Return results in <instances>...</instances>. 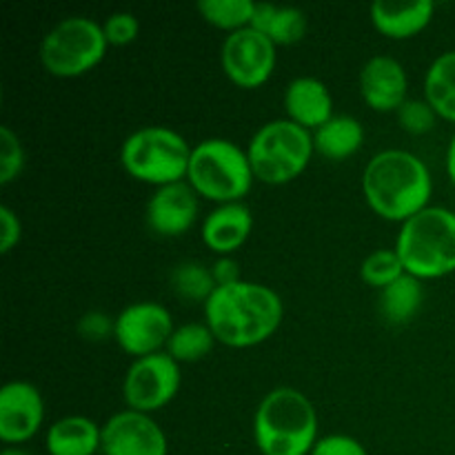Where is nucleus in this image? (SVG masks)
I'll return each instance as SVG.
<instances>
[{
	"label": "nucleus",
	"instance_id": "f257e3e1",
	"mask_svg": "<svg viewBox=\"0 0 455 455\" xmlns=\"http://www.w3.org/2000/svg\"><path fill=\"white\" fill-rule=\"evenodd\" d=\"M284 307L274 289L258 283L216 287L204 302V320L218 342L247 349L269 340L283 323Z\"/></svg>",
	"mask_w": 455,
	"mask_h": 455
},
{
	"label": "nucleus",
	"instance_id": "f03ea898",
	"mask_svg": "<svg viewBox=\"0 0 455 455\" xmlns=\"http://www.w3.org/2000/svg\"><path fill=\"white\" fill-rule=\"evenodd\" d=\"M363 191L373 213L404 225L429 207L434 182L418 156L404 149H387L373 156L364 167Z\"/></svg>",
	"mask_w": 455,
	"mask_h": 455
},
{
	"label": "nucleus",
	"instance_id": "7ed1b4c3",
	"mask_svg": "<svg viewBox=\"0 0 455 455\" xmlns=\"http://www.w3.org/2000/svg\"><path fill=\"white\" fill-rule=\"evenodd\" d=\"M253 438L262 455H309L318 443V413L300 391L278 387L258 404Z\"/></svg>",
	"mask_w": 455,
	"mask_h": 455
},
{
	"label": "nucleus",
	"instance_id": "20e7f679",
	"mask_svg": "<svg viewBox=\"0 0 455 455\" xmlns=\"http://www.w3.org/2000/svg\"><path fill=\"white\" fill-rule=\"evenodd\" d=\"M404 271L418 280L443 278L455 271V213L427 207L409 218L395 240Z\"/></svg>",
	"mask_w": 455,
	"mask_h": 455
},
{
	"label": "nucleus",
	"instance_id": "39448f33",
	"mask_svg": "<svg viewBox=\"0 0 455 455\" xmlns=\"http://www.w3.org/2000/svg\"><path fill=\"white\" fill-rule=\"evenodd\" d=\"M253 169L247 151L225 138H209L191 151L187 182L203 198L213 203H240L253 185Z\"/></svg>",
	"mask_w": 455,
	"mask_h": 455
},
{
	"label": "nucleus",
	"instance_id": "423d86ee",
	"mask_svg": "<svg viewBox=\"0 0 455 455\" xmlns=\"http://www.w3.org/2000/svg\"><path fill=\"white\" fill-rule=\"evenodd\" d=\"M191 147L169 127H142L133 132L120 149L124 172L147 185L164 187L182 182L189 172Z\"/></svg>",
	"mask_w": 455,
	"mask_h": 455
},
{
	"label": "nucleus",
	"instance_id": "0eeeda50",
	"mask_svg": "<svg viewBox=\"0 0 455 455\" xmlns=\"http://www.w3.org/2000/svg\"><path fill=\"white\" fill-rule=\"evenodd\" d=\"M314 133L291 120H271L253 133L249 163L256 180L284 185L300 176L314 156Z\"/></svg>",
	"mask_w": 455,
	"mask_h": 455
},
{
	"label": "nucleus",
	"instance_id": "6e6552de",
	"mask_svg": "<svg viewBox=\"0 0 455 455\" xmlns=\"http://www.w3.org/2000/svg\"><path fill=\"white\" fill-rule=\"evenodd\" d=\"M107 38L100 22L84 16H71L58 22L43 38L40 60L58 78H78L92 71L105 58Z\"/></svg>",
	"mask_w": 455,
	"mask_h": 455
},
{
	"label": "nucleus",
	"instance_id": "1a4fd4ad",
	"mask_svg": "<svg viewBox=\"0 0 455 455\" xmlns=\"http://www.w3.org/2000/svg\"><path fill=\"white\" fill-rule=\"evenodd\" d=\"M180 389V364L169 354L138 358L123 382L124 403L132 411L154 413L167 407Z\"/></svg>",
	"mask_w": 455,
	"mask_h": 455
},
{
	"label": "nucleus",
	"instance_id": "9d476101",
	"mask_svg": "<svg viewBox=\"0 0 455 455\" xmlns=\"http://www.w3.org/2000/svg\"><path fill=\"white\" fill-rule=\"evenodd\" d=\"M220 62L231 83L244 89H256L274 74L275 44L253 27H244L227 36Z\"/></svg>",
	"mask_w": 455,
	"mask_h": 455
},
{
	"label": "nucleus",
	"instance_id": "9b49d317",
	"mask_svg": "<svg viewBox=\"0 0 455 455\" xmlns=\"http://www.w3.org/2000/svg\"><path fill=\"white\" fill-rule=\"evenodd\" d=\"M173 329V318L158 302H133L124 307L116 318L114 338L120 349L129 355L145 358V355L160 354L163 345H167Z\"/></svg>",
	"mask_w": 455,
	"mask_h": 455
},
{
	"label": "nucleus",
	"instance_id": "f8f14e48",
	"mask_svg": "<svg viewBox=\"0 0 455 455\" xmlns=\"http://www.w3.org/2000/svg\"><path fill=\"white\" fill-rule=\"evenodd\" d=\"M105 455H167V435L158 422L140 411H120L102 427Z\"/></svg>",
	"mask_w": 455,
	"mask_h": 455
},
{
	"label": "nucleus",
	"instance_id": "ddd939ff",
	"mask_svg": "<svg viewBox=\"0 0 455 455\" xmlns=\"http://www.w3.org/2000/svg\"><path fill=\"white\" fill-rule=\"evenodd\" d=\"M44 420V403L34 385L22 380L7 382L0 389V440L20 444L34 438Z\"/></svg>",
	"mask_w": 455,
	"mask_h": 455
},
{
	"label": "nucleus",
	"instance_id": "4468645a",
	"mask_svg": "<svg viewBox=\"0 0 455 455\" xmlns=\"http://www.w3.org/2000/svg\"><path fill=\"white\" fill-rule=\"evenodd\" d=\"M198 218V194L189 182H173L156 189L147 203V222L151 231L164 238L187 234Z\"/></svg>",
	"mask_w": 455,
	"mask_h": 455
},
{
	"label": "nucleus",
	"instance_id": "2eb2a0df",
	"mask_svg": "<svg viewBox=\"0 0 455 455\" xmlns=\"http://www.w3.org/2000/svg\"><path fill=\"white\" fill-rule=\"evenodd\" d=\"M407 71L395 58L373 56L360 71V93L373 111H398L407 102Z\"/></svg>",
	"mask_w": 455,
	"mask_h": 455
},
{
	"label": "nucleus",
	"instance_id": "dca6fc26",
	"mask_svg": "<svg viewBox=\"0 0 455 455\" xmlns=\"http://www.w3.org/2000/svg\"><path fill=\"white\" fill-rule=\"evenodd\" d=\"M253 229L251 209L243 203L220 204L203 222V243L218 256H229L247 243Z\"/></svg>",
	"mask_w": 455,
	"mask_h": 455
},
{
	"label": "nucleus",
	"instance_id": "f3484780",
	"mask_svg": "<svg viewBox=\"0 0 455 455\" xmlns=\"http://www.w3.org/2000/svg\"><path fill=\"white\" fill-rule=\"evenodd\" d=\"M284 109L291 123L315 132L333 118V98L323 80L300 76L284 92Z\"/></svg>",
	"mask_w": 455,
	"mask_h": 455
},
{
	"label": "nucleus",
	"instance_id": "a211bd4d",
	"mask_svg": "<svg viewBox=\"0 0 455 455\" xmlns=\"http://www.w3.org/2000/svg\"><path fill=\"white\" fill-rule=\"evenodd\" d=\"M435 4L431 0H418V3H389L378 0L371 4V22L387 38L404 40L420 34L431 22Z\"/></svg>",
	"mask_w": 455,
	"mask_h": 455
},
{
	"label": "nucleus",
	"instance_id": "6ab92c4d",
	"mask_svg": "<svg viewBox=\"0 0 455 455\" xmlns=\"http://www.w3.org/2000/svg\"><path fill=\"white\" fill-rule=\"evenodd\" d=\"M49 455H96L102 447V427L84 416L53 422L44 435Z\"/></svg>",
	"mask_w": 455,
	"mask_h": 455
},
{
	"label": "nucleus",
	"instance_id": "aec40b11",
	"mask_svg": "<svg viewBox=\"0 0 455 455\" xmlns=\"http://www.w3.org/2000/svg\"><path fill=\"white\" fill-rule=\"evenodd\" d=\"M364 129L351 116H333L329 123L314 132V149L327 160H347L360 151Z\"/></svg>",
	"mask_w": 455,
	"mask_h": 455
},
{
	"label": "nucleus",
	"instance_id": "412c9836",
	"mask_svg": "<svg viewBox=\"0 0 455 455\" xmlns=\"http://www.w3.org/2000/svg\"><path fill=\"white\" fill-rule=\"evenodd\" d=\"M251 27L260 31V34H265L275 47L278 44H296L305 38L307 18L296 7L256 3Z\"/></svg>",
	"mask_w": 455,
	"mask_h": 455
},
{
	"label": "nucleus",
	"instance_id": "4be33fe9",
	"mask_svg": "<svg viewBox=\"0 0 455 455\" xmlns=\"http://www.w3.org/2000/svg\"><path fill=\"white\" fill-rule=\"evenodd\" d=\"M425 298L422 283L413 275H400L395 283L382 289L380 293V311L387 323L391 324H407L416 318L418 309Z\"/></svg>",
	"mask_w": 455,
	"mask_h": 455
},
{
	"label": "nucleus",
	"instance_id": "5701e85b",
	"mask_svg": "<svg viewBox=\"0 0 455 455\" xmlns=\"http://www.w3.org/2000/svg\"><path fill=\"white\" fill-rule=\"evenodd\" d=\"M427 102L435 114L455 123V52H447L431 62L425 78Z\"/></svg>",
	"mask_w": 455,
	"mask_h": 455
},
{
	"label": "nucleus",
	"instance_id": "b1692460",
	"mask_svg": "<svg viewBox=\"0 0 455 455\" xmlns=\"http://www.w3.org/2000/svg\"><path fill=\"white\" fill-rule=\"evenodd\" d=\"M216 336L207 323H189L178 327L167 342V354L180 363H198L213 349Z\"/></svg>",
	"mask_w": 455,
	"mask_h": 455
},
{
	"label": "nucleus",
	"instance_id": "393cba45",
	"mask_svg": "<svg viewBox=\"0 0 455 455\" xmlns=\"http://www.w3.org/2000/svg\"><path fill=\"white\" fill-rule=\"evenodd\" d=\"M198 12L209 25L234 34L244 27H251L256 3L253 0H200Z\"/></svg>",
	"mask_w": 455,
	"mask_h": 455
},
{
	"label": "nucleus",
	"instance_id": "a878e982",
	"mask_svg": "<svg viewBox=\"0 0 455 455\" xmlns=\"http://www.w3.org/2000/svg\"><path fill=\"white\" fill-rule=\"evenodd\" d=\"M172 284L178 296L191 302H207L218 287L212 269H207L200 262L178 265L172 274Z\"/></svg>",
	"mask_w": 455,
	"mask_h": 455
},
{
	"label": "nucleus",
	"instance_id": "bb28decb",
	"mask_svg": "<svg viewBox=\"0 0 455 455\" xmlns=\"http://www.w3.org/2000/svg\"><path fill=\"white\" fill-rule=\"evenodd\" d=\"M404 274L407 271H404V265L395 249H378V251L369 253L360 267V275H363L364 283L369 287L380 289V291Z\"/></svg>",
	"mask_w": 455,
	"mask_h": 455
},
{
	"label": "nucleus",
	"instance_id": "cd10ccee",
	"mask_svg": "<svg viewBox=\"0 0 455 455\" xmlns=\"http://www.w3.org/2000/svg\"><path fill=\"white\" fill-rule=\"evenodd\" d=\"M25 167V151L16 133L3 124L0 127V185H9Z\"/></svg>",
	"mask_w": 455,
	"mask_h": 455
},
{
	"label": "nucleus",
	"instance_id": "c85d7f7f",
	"mask_svg": "<svg viewBox=\"0 0 455 455\" xmlns=\"http://www.w3.org/2000/svg\"><path fill=\"white\" fill-rule=\"evenodd\" d=\"M438 114L427 100H407L398 109V120L404 132L409 133H427L434 129Z\"/></svg>",
	"mask_w": 455,
	"mask_h": 455
},
{
	"label": "nucleus",
	"instance_id": "c756f323",
	"mask_svg": "<svg viewBox=\"0 0 455 455\" xmlns=\"http://www.w3.org/2000/svg\"><path fill=\"white\" fill-rule=\"evenodd\" d=\"M102 31H105L107 43L123 47V44L133 43L138 38L140 22H138V18L132 12H116L107 16V20L102 22Z\"/></svg>",
	"mask_w": 455,
	"mask_h": 455
},
{
	"label": "nucleus",
	"instance_id": "7c9ffc66",
	"mask_svg": "<svg viewBox=\"0 0 455 455\" xmlns=\"http://www.w3.org/2000/svg\"><path fill=\"white\" fill-rule=\"evenodd\" d=\"M309 455H369L367 449L358 443L351 435H342V434H333V435H324L315 443L314 451Z\"/></svg>",
	"mask_w": 455,
	"mask_h": 455
},
{
	"label": "nucleus",
	"instance_id": "2f4dec72",
	"mask_svg": "<svg viewBox=\"0 0 455 455\" xmlns=\"http://www.w3.org/2000/svg\"><path fill=\"white\" fill-rule=\"evenodd\" d=\"M116 320H111L109 315L100 314V311H89L83 318L78 320V333L84 340L100 342L107 336H114Z\"/></svg>",
	"mask_w": 455,
	"mask_h": 455
},
{
	"label": "nucleus",
	"instance_id": "473e14b6",
	"mask_svg": "<svg viewBox=\"0 0 455 455\" xmlns=\"http://www.w3.org/2000/svg\"><path fill=\"white\" fill-rule=\"evenodd\" d=\"M0 229H3L0 231V251L9 253L13 247H16L18 240H20L22 227H20V220H18L16 212L9 209L7 204L0 207Z\"/></svg>",
	"mask_w": 455,
	"mask_h": 455
},
{
	"label": "nucleus",
	"instance_id": "72a5a7b5",
	"mask_svg": "<svg viewBox=\"0 0 455 455\" xmlns=\"http://www.w3.org/2000/svg\"><path fill=\"white\" fill-rule=\"evenodd\" d=\"M212 274H213V280H216L218 287H227V284L240 283V269H238V262L231 260L229 256L218 258L216 265L212 267Z\"/></svg>",
	"mask_w": 455,
	"mask_h": 455
},
{
	"label": "nucleus",
	"instance_id": "f704fd0d",
	"mask_svg": "<svg viewBox=\"0 0 455 455\" xmlns=\"http://www.w3.org/2000/svg\"><path fill=\"white\" fill-rule=\"evenodd\" d=\"M447 173L455 187V133L451 136V142H449V147H447Z\"/></svg>",
	"mask_w": 455,
	"mask_h": 455
},
{
	"label": "nucleus",
	"instance_id": "c9c22d12",
	"mask_svg": "<svg viewBox=\"0 0 455 455\" xmlns=\"http://www.w3.org/2000/svg\"><path fill=\"white\" fill-rule=\"evenodd\" d=\"M0 455H31V453L22 451V449H16V447H7V449H3V453Z\"/></svg>",
	"mask_w": 455,
	"mask_h": 455
}]
</instances>
